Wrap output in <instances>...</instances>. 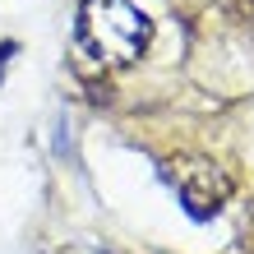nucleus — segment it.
<instances>
[{
    "instance_id": "nucleus-4",
    "label": "nucleus",
    "mask_w": 254,
    "mask_h": 254,
    "mask_svg": "<svg viewBox=\"0 0 254 254\" xmlns=\"http://www.w3.org/2000/svg\"><path fill=\"white\" fill-rule=\"evenodd\" d=\"M9 56H14V42H0V69L9 65Z\"/></svg>"
},
{
    "instance_id": "nucleus-2",
    "label": "nucleus",
    "mask_w": 254,
    "mask_h": 254,
    "mask_svg": "<svg viewBox=\"0 0 254 254\" xmlns=\"http://www.w3.org/2000/svg\"><path fill=\"white\" fill-rule=\"evenodd\" d=\"M162 176L176 185V194H181V203H185V213L194 222H208V217H217L222 213V203L231 199V171L222 167V162L213 157H194V153H181V157H167L162 162Z\"/></svg>"
},
{
    "instance_id": "nucleus-3",
    "label": "nucleus",
    "mask_w": 254,
    "mask_h": 254,
    "mask_svg": "<svg viewBox=\"0 0 254 254\" xmlns=\"http://www.w3.org/2000/svg\"><path fill=\"white\" fill-rule=\"evenodd\" d=\"M241 245H245V254H254V203H250V213H245V227H241Z\"/></svg>"
},
{
    "instance_id": "nucleus-1",
    "label": "nucleus",
    "mask_w": 254,
    "mask_h": 254,
    "mask_svg": "<svg viewBox=\"0 0 254 254\" xmlns=\"http://www.w3.org/2000/svg\"><path fill=\"white\" fill-rule=\"evenodd\" d=\"M153 42V19L129 0H83L79 5V47L97 65H134Z\"/></svg>"
}]
</instances>
